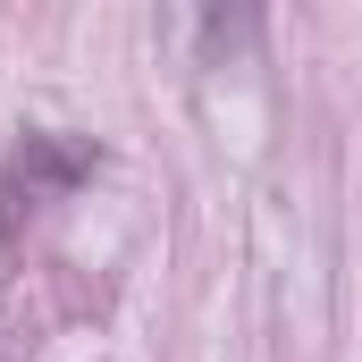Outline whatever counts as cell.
Wrapping results in <instances>:
<instances>
[{
    "mask_svg": "<svg viewBox=\"0 0 362 362\" xmlns=\"http://www.w3.org/2000/svg\"><path fill=\"white\" fill-rule=\"evenodd\" d=\"M93 169H101V152H93L85 135H25L17 160H8V177H0V236L17 228V211H34V202L85 185Z\"/></svg>",
    "mask_w": 362,
    "mask_h": 362,
    "instance_id": "cell-1",
    "label": "cell"
}]
</instances>
